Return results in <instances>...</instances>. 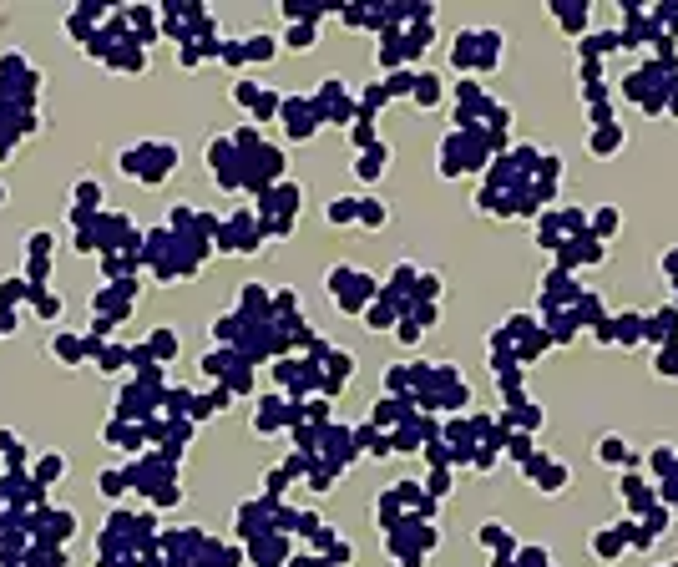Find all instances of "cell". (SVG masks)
<instances>
[{"label":"cell","mask_w":678,"mask_h":567,"mask_svg":"<svg viewBox=\"0 0 678 567\" xmlns=\"http://www.w3.org/2000/svg\"><path fill=\"white\" fill-rule=\"evenodd\" d=\"M557 21L567 26V31H582V26H587V6H582V11H577V6H557Z\"/></svg>","instance_id":"4"},{"label":"cell","mask_w":678,"mask_h":567,"mask_svg":"<svg viewBox=\"0 0 678 567\" xmlns=\"http://www.w3.org/2000/svg\"><path fill=\"white\" fill-rule=\"evenodd\" d=\"M597 461L602 466H628V441L623 436H602L597 441Z\"/></svg>","instance_id":"1"},{"label":"cell","mask_w":678,"mask_h":567,"mask_svg":"<svg viewBox=\"0 0 678 567\" xmlns=\"http://www.w3.org/2000/svg\"><path fill=\"white\" fill-rule=\"evenodd\" d=\"M415 289H420V294H425V299H435V294H440V279H435V274H425V279H420V284H415Z\"/></svg>","instance_id":"8"},{"label":"cell","mask_w":678,"mask_h":567,"mask_svg":"<svg viewBox=\"0 0 678 567\" xmlns=\"http://www.w3.org/2000/svg\"><path fill=\"white\" fill-rule=\"evenodd\" d=\"M617 229V213H597V234H612Z\"/></svg>","instance_id":"10"},{"label":"cell","mask_w":678,"mask_h":567,"mask_svg":"<svg viewBox=\"0 0 678 567\" xmlns=\"http://www.w3.org/2000/svg\"><path fill=\"white\" fill-rule=\"evenodd\" d=\"M617 147H623V127H597V132H592V152H597V157H607V152H617Z\"/></svg>","instance_id":"2"},{"label":"cell","mask_w":678,"mask_h":567,"mask_svg":"<svg viewBox=\"0 0 678 567\" xmlns=\"http://www.w3.org/2000/svg\"><path fill=\"white\" fill-rule=\"evenodd\" d=\"M360 223H385V203H360Z\"/></svg>","instance_id":"7"},{"label":"cell","mask_w":678,"mask_h":567,"mask_svg":"<svg viewBox=\"0 0 678 567\" xmlns=\"http://www.w3.org/2000/svg\"><path fill=\"white\" fill-rule=\"evenodd\" d=\"M385 157H390V152H385V147H375V152L360 162V178H380V173H385Z\"/></svg>","instance_id":"5"},{"label":"cell","mask_w":678,"mask_h":567,"mask_svg":"<svg viewBox=\"0 0 678 567\" xmlns=\"http://www.w3.org/2000/svg\"><path fill=\"white\" fill-rule=\"evenodd\" d=\"M248 51L258 56V61H268V56H273V36H253V41H248Z\"/></svg>","instance_id":"6"},{"label":"cell","mask_w":678,"mask_h":567,"mask_svg":"<svg viewBox=\"0 0 678 567\" xmlns=\"http://www.w3.org/2000/svg\"><path fill=\"white\" fill-rule=\"evenodd\" d=\"M668 567H678V562H668Z\"/></svg>","instance_id":"11"},{"label":"cell","mask_w":678,"mask_h":567,"mask_svg":"<svg viewBox=\"0 0 678 567\" xmlns=\"http://www.w3.org/2000/svg\"><path fill=\"white\" fill-rule=\"evenodd\" d=\"M542 173H547V178H557V173H562V157H557V152H547V157H542Z\"/></svg>","instance_id":"9"},{"label":"cell","mask_w":678,"mask_h":567,"mask_svg":"<svg viewBox=\"0 0 678 567\" xmlns=\"http://www.w3.org/2000/svg\"><path fill=\"white\" fill-rule=\"evenodd\" d=\"M355 208H360V203H350V198H334V203H329V223H355V218H360Z\"/></svg>","instance_id":"3"}]
</instances>
